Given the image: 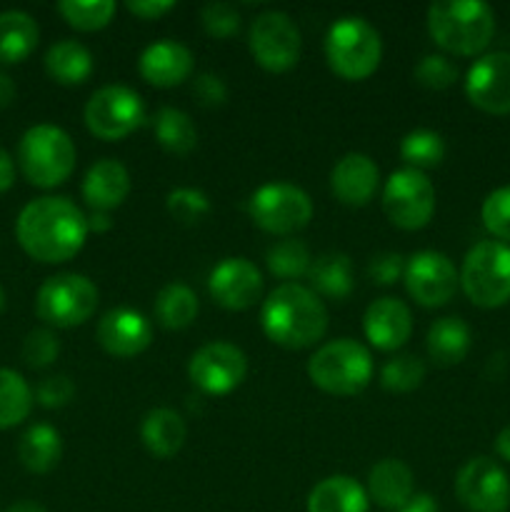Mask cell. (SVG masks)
Returning <instances> with one entry per match:
<instances>
[{"label":"cell","mask_w":510,"mask_h":512,"mask_svg":"<svg viewBox=\"0 0 510 512\" xmlns=\"http://www.w3.org/2000/svg\"><path fill=\"white\" fill-rule=\"evenodd\" d=\"M88 233V215L73 200L58 195L30 200L15 223L20 248L40 263H65L75 258Z\"/></svg>","instance_id":"cell-1"},{"label":"cell","mask_w":510,"mask_h":512,"mask_svg":"<svg viewBox=\"0 0 510 512\" xmlns=\"http://www.w3.org/2000/svg\"><path fill=\"white\" fill-rule=\"evenodd\" d=\"M260 325L275 345L303 350L325 335L328 310L310 288L300 283H283L265 298L260 308Z\"/></svg>","instance_id":"cell-2"},{"label":"cell","mask_w":510,"mask_h":512,"mask_svg":"<svg viewBox=\"0 0 510 512\" xmlns=\"http://www.w3.org/2000/svg\"><path fill=\"white\" fill-rule=\"evenodd\" d=\"M428 33L443 50L478 55L495 33V13L483 0H438L428 8Z\"/></svg>","instance_id":"cell-3"},{"label":"cell","mask_w":510,"mask_h":512,"mask_svg":"<svg viewBox=\"0 0 510 512\" xmlns=\"http://www.w3.org/2000/svg\"><path fill=\"white\" fill-rule=\"evenodd\" d=\"M325 58L333 73L345 80H363L378 70L383 58L380 33L360 15L335 20L325 35Z\"/></svg>","instance_id":"cell-4"},{"label":"cell","mask_w":510,"mask_h":512,"mask_svg":"<svg viewBox=\"0 0 510 512\" xmlns=\"http://www.w3.org/2000/svg\"><path fill=\"white\" fill-rule=\"evenodd\" d=\"M308 378L323 393L340 395V398L358 395L373 378V358L368 348L355 340H333L315 350L313 358L308 360Z\"/></svg>","instance_id":"cell-5"},{"label":"cell","mask_w":510,"mask_h":512,"mask_svg":"<svg viewBox=\"0 0 510 512\" xmlns=\"http://www.w3.org/2000/svg\"><path fill=\"white\" fill-rule=\"evenodd\" d=\"M18 163L35 188H55L75 170V145L58 125H33L20 138Z\"/></svg>","instance_id":"cell-6"},{"label":"cell","mask_w":510,"mask_h":512,"mask_svg":"<svg viewBox=\"0 0 510 512\" xmlns=\"http://www.w3.org/2000/svg\"><path fill=\"white\" fill-rule=\"evenodd\" d=\"M460 285L478 308H500L510 300V245L483 240L468 250L460 268Z\"/></svg>","instance_id":"cell-7"},{"label":"cell","mask_w":510,"mask_h":512,"mask_svg":"<svg viewBox=\"0 0 510 512\" xmlns=\"http://www.w3.org/2000/svg\"><path fill=\"white\" fill-rule=\"evenodd\" d=\"M98 288L80 273H60L45 280L35 298V313L53 328H78L98 308Z\"/></svg>","instance_id":"cell-8"},{"label":"cell","mask_w":510,"mask_h":512,"mask_svg":"<svg viewBox=\"0 0 510 512\" xmlns=\"http://www.w3.org/2000/svg\"><path fill=\"white\" fill-rule=\"evenodd\" d=\"M250 218L260 230L273 235H290L303 230L313 218V200L305 190L290 183L260 185L250 195Z\"/></svg>","instance_id":"cell-9"},{"label":"cell","mask_w":510,"mask_h":512,"mask_svg":"<svg viewBox=\"0 0 510 512\" xmlns=\"http://www.w3.org/2000/svg\"><path fill=\"white\" fill-rule=\"evenodd\" d=\"M85 125L100 140H120L143 125V98L128 85H105L85 105Z\"/></svg>","instance_id":"cell-10"},{"label":"cell","mask_w":510,"mask_h":512,"mask_svg":"<svg viewBox=\"0 0 510 512\" xmlns=\"http://www.w3.org/2000/svg\"><path fill=\"white\" fill-rule=\"evenodd\" d=\"M383 210L400 230H420L435 213V188L420 170H395L383 188Z\"/></svg>","instance_id":"cell-11"},{"label":"cell","mask_w":510,"mask_h":512,"mask_svg":"<svg viewBox=\"0 0 510 512\" xmlns=\"http://www.w3.org/2000/svg\"><path fill=\"white\" fill-rule=\"evenodd\" d=\"M248 43L258 65H263L265 70H273V73L293 68L300 58V48H303L298 25L283 10L260 13L250 25Z\"/></svg>","instance_id":"cell-12"},{"label":"cell","mask_w":510,"mask_h":512,"mask_svg":"<svg viewBox=\"0 0 510 512\" xmlns=\"http://www.w3.org/2000/svg\"><path fill=\"white\" fill-rule=\"evenodd\" d=\"M455 495L470 512H505L510 508V478L493 458H470L455 475Z\"/></svg>","instance_id":"cell-13"},{"label":"cell","mask_w":510,"mask_h":512,"mask_svg":"<svg viewBox=\"0 0 510 512\" xmlns=\"http://www.w3.org/2000/svg\"><path fill=\"white\" fill-rule=\"evenodd\" d=\"M248 373V358L233 343H208L195 350L188 363V375L205 395H228L238 388Z\"/></svg>","instance_id":"cell-14"},{"label":"cell","mask_w":510,"mask_h":512,"mask_svg":"<svg viewBox=\"0 0 510 512\" xmlns=\"http://www.w3.org/2000/svg\"><path fill=\"white\" fill-rule=\"evenodd\" d=\"M405 288L423 308H440L455 295L460 275L453 260L438 250H420L405 263Z\"/></svg>","instance_id":"cell-15"},{"label":"cell","mask_w":510,"mask_h":512,"mask_svg":"<svg viewBox=\"0 0 510 512\" xmlns=\"http://www.w3.org/2000/svg\"><path fill=\"white\" fill-rule=\"evenodd\" d=\"M465 95L475 108L493 115L510 113V53H485L465 75Z\"/></svg>","instance_id":"cell-16"},{"label":"cell","mask_w":510,"mask_h":512,"mask_svg":"<svg viewBox=\"0 0 510 512\" xmlns=\"http://www.w3.org/2000/svg\"><path fill=\"white\" fill-rule=\"evenodd\" d=\"M208 290L223 308L248 310L263 295V275L248 258H225L210 273Z\"/></svg>","instance_id":"cell-17"},{"label":"cell","mask_w":510,"mask_h":512,"mask_svg":"<svg viewBox=\"0 0 510 512\" xmlns=\"http://www.w3.org/2000/svg\"><path fill=\"white\" fill-rule=\"evenodd\" d=\"M98 343L115 358H135L153 343V328L138 310L115 308L100 318Z\"/></svg>","instance_id":"cell-18"},{"label":"cell","mask_w":510,"mask_h":512,"mask_svg":"<svg viewBox=\"0 0 510 512\" xmlns=\"http://www.w3.org/2000/svg\"><path fill=\"white\" fill-rule=\"evenodd\" d=\"M363 330L370 345L378 350H398L413 335V315L398 298H380L368 305L363 315Z\"/></svg>","instance_id":"cell-19"},{"label":"cell","mask_w":510,"mask_h":512,"mask_svg":"<svg viewBox=\"0 0 510 512\" xmlns=\"http://www.w3.org/2000/svg\"><path fill=\"white\" fill-rule=\"evenodd\" d=\"M380 170L375 160H370L363 153H348L335 163L330 173V188L333 195L345 205H368L373 195L378 193Z\"/></svg>","instance_id":"cell-20"},{"label":"cell","mask_w":510,"mask_h":512,"mask_svg":"<svg viewBox=\"0 0 510 512\" xmlns=\"http://www.w3.org/2000/svg\"><path fill=\"white\" fill-rule=\"evenodd\" d=\"M138 70L155 88H173L193 73V53L178 40H158L140 53Z\"/></svg>","instance_id":"cell-21"},{"label":"cell","mask_w":510,"mask_h":512,"mask_svg":"<svg viewBox=\"0 0 510 512\" xmlns=\"http://www.w3.org/2000/svg\"><path fill=\"white\" fill-rule=\"evenodd\" d=\"M130 193V175L125 165L115 158H103L85 173L83 198L98 213L120 208Z\"/></svg>","instance_id":"cell-22"},{"label":"cell","mask_w":510,"mask_h":512,"mask_svg":"<svg viewBox=\"0 0 510 512\" xmlns=\"http://www.w3.org/2000/svg\"><path fill=\"white\" fill-rule=\"evenodd\" d=\"M368 498L385 510H400L413 498V470L403 460H380L368 475Z\"/></svg>","instance_id":"cell-23"},{"label":"cell","mask_w":510,"mask_h":512,"mask_svg":"<svg viewBox=\"0 0 510 512\" xmlns=\"http://www.w3.org/2000/svg\"><path fill=\"white\" fill-rule=\"evenodd\" d=\"M368 490L348 475L320 480L308 495V512H368Z\"/></svg>","instance_id":"cell-24"},{"label":"cell","mask_w":510,"mask_h":512,"mask_svg":"<svg viewBox=\"0 0 510 512\" xmlns=\"http://www.w3.org/2000/svg\"><path fill=\"white\" fill-rule=\"evenodd\" d=\"M185 435L188 430H185L183 418L170 408L150 410L140 423V438L155 458H173L175 453H180Z\"/></svg>","instance_id":"cell-25"},{"label":"cell","mask_w":510,"mask_h":512,"mask_svg":"<svg viewBox=\"0 0 510 512\" xmlns=\"http://www.w3.org/2000/svg\"><path fill=\"white\" fill-rule=\"evenodd\" d=\"M425 345H428V355L435 365L440 368L458 365L470 350V328L455 315L440 318L430 325Z\"/></svg>","instance_id":"cell-26"},{"label":"cell","mask_w":510,"mask_h":512,"mask_svg":"<svg viewBox=\"0 0 510 512\" xmlns=\"http://www.w3.org/2000/svg\"><path fill=\"white\" fill-rule=\"evenodd\" d=\"M38 23L23 10L0 13V63L13 65L38 48Z\"/></svg>","instance_id":"cell-27"},{"label":"cell","mask_w":510,"mask_h":512,"mask_svg":"<svg viewBox=\"0 0 510 512\" xmlns=\"http://www.w3.org/2000/svg\"><path fill=\"white\" fill-rule=\"evenodd\" d=\"M45 70L60 85H80L93 73V55L78 40H60L45 53Z\"/></svg>","instance_id":"cell-28"},{"label":"cell","mask_w":510,"mask_h":512,"mask_svg":"<svg viewBox=\"0 0 510 512\" xmlns=\"http://www.w3.org/2000/svg\"><path fill=\"white\" fill-rule=\"evenodd\" d=\"M18 455L20 463H23L30 473H50V470L60 463L63 440H60V433L53 425L38 423L23 433L18 445Z\"/></svg>","instance_id":"cell-29"},{"label":"cell","mask_w":510,"mask_h":512,"mask_svg":"<svg viewBox=\"0 0 510 512\" xmlns=\"http://www.w3.org/2000/svg\"><path fill=\"white\" fill-rule=\"evenodd\" d=\"M310 285L325 298L343 300L353 293V265L343 253H325L308 270Z\"/></svg>","instance_id":"cell-30"},{"label":"cell","mask_w":510,"mask_h":512,"mask_svg":"<svg viewBox=\"0 0 510 512\" xmlns=\"http://www.w3.org/2000/svg\"><path fill=\"white\" fill-rule=\"evenodd\" d=\"M153 133L160 148L173 155H188L198 145V128L188 113L178 108H160L153 120Z\"/></svg>","instance_id":"cell-31"},{"label":"cell","mask_w":510,"mask_h":512,"mask_svg":"<svg viewBox=\"0 0 510 512\" xmlns=\"http://www.w3.org/2000/svg\"><path fill=\"white\" fill-rule=\"evenodd\" d=\"M198 298L183 283H170L155 298V320L168 330H183L198 318Z\"/></svg>","instance_id":"cell-32"},{"label":"cell","mask_w":510,"mask_h":512,"mask_svg":"<svg viewBox=\"0 0 510 512\" xmlns=\"http://www.w3.org/2000/svg\"><path fill=\"white\" fill-rule=\"evenodd\" d=\"M33 410V390L23 375L0 368V430L15 428Z\"/></svg>","instance_id":"cell-33"},{"label":"cell","mask_w":510,"mask_h":512,"mask_svg":"<svg viewBox=\"0 0 510 512\" xmlns=\"http://www.w3.org/2000/svg\"><path fill=\"white\" fill-rule=\"evenodd\" d=\"M400 158H403L413 170H420V173H423L425 168H435V165L443 163L445 143L435 130H410V133L400 140Z\"/></svg>","instance_id":"cell-34"},{"label":"cell","mask_w":510,"mask_h":512,"mask_svg":"<svg viewBox=\"0 0 510 512\" xmlns=\"http://www.w3.org/2000/svg\"><path fill=\"white\" fill-rule=\"evenodd\" d=\"M58 13L68 25L90 33L105 28L113 20L115 3L113 0H60Z\"/></svg>","instance_id":"cell-35"},{"label":"cell","mask_w":510,"mask_h":512,"mask_svg":"<svg viewBox=\"0 0 510 512\" xmlns=\"http://www.w3.org/2000/svg\"><path fill=\"white\" fill-rule=\"evenodd\" d=\"M310 265H313V260H310L305 243H300V240H280L268 250V270L283 280L303 278V275H308Z\"/></svg>","instance_id":"cell-36"},{"label":"cell","mask_w":510,"mask_h":512,"mask_svg":"<svg viewBox=\"0 0 510 512\" xmlns=\"http://www.w3.org/2000/svg\"><path fill=\"white\" fill-rule=\"evenodd\" d=\"M423 378L425 365L415 355H395L380 370V383L390 393H410V390L420 388Z\"/></svg>","instance_id":"cell-37"},{"label":"cell","mask_w":510,"mask_h":512,"mask_svg":"<svg viewBox=\"0 0 510 512\" xmlns=\"http://www.w3.org/2000/svg\"><path fill=\"white\" fill-rule=\"evenodd\" d=\"M165 208L173 215L178 223L193 225L198 223L203 215H208L210 200L203 190L198 188H175L170 190L168 198H165Z\"/></svg>","instance_id":"cell-38"},{"label":"cell","mask_w":510,"mask_h":512,"mask_svg":"<svg viewBox=\"0 0 510 512\" xmlns=\"http://www.w3.org/2000/svg\"><path fill=\"white\" fill-rule=\"evenodd\" d=\"M60 355V343L55 338L53 330L48 328H35L25 335L23 340V360L28 368L40 370L48 368L55 363V358Z\"/></svg>","instance_id":"cell-39"},{"label":"cell","mask_w":510,"mask_h":512,"mask_svg":"<svg viewBox=\"0 0 510 512\" xmlns=\"http://www.w3.org/2000/svg\"><path fill=\"white\" fill-rule=\"evenodd\" d=\"M483 225L488 228V233H493L495 238L510 240V185L493 190L488 198L483 200Z\"/></svg>","instance_id":"cell-40"},{"label":"cell","mask_w":510,"mask_h":512,"mask_svg":"<svg viewBox=\"0 0 510 512\" xmlns=\"http://www.w3.org/2000/svg\"><path fill=\"white\" fill-rule=\"evenodd\" d=\"M415 80L430 90H445L458 80V65L445 55H425L418 65H415Z\"/></svg>","instance_id":"cell-41"},{"label":"cell","mask_w":510,"mask_h":512,"mask_svg":"<svg viewBox=\"0 0 510 512\" xmlns=\"http://www.w3.org/2000/svg\"><path fill=\"white\" fill-rule=\"evenodd\" d=\"M200 20L213 38H230L240 28V13L235 10V5L220 3V0L205 3L200 10Z\"/></svg>","instance_id":"cell-42"},{"label":"cell","mask_w":510,"mask_h":512,"mask_svg":"<svg viewBox=\"0 0 510 512\" xmlns=\"http://www.w3.org/2000/svg\"><path fill=\"white\" fill-rule=\"evenodd\" d=\"M73 395H75V385L73 380L65 378V375H50V378H45L43 383L38 385V390H35L38 403L50 410L68 405L70 400H73Z\"/></svg>","instance_id":"cell-43"},{"label":"cell","mask_w":510,"mask_h":512,"mask_svg":"<svg viewBox=\"0 0 510 512\" xmlns=\"http://www.w3.org/2000/svg\"><path fill=\"white\" fill-rule=\"evenodd\" d=\"M405 273V260L400 253H378L370 258L368 275L375 285H393Z\"/></svg>","instance_id":"cell-44"},{"label":"cell","mask_w":510,"mask_h":512,"mask_svg":"<svg viewBox=\"0 0 510 512\" xmlns=\"http://www.w3.org/2000/svg\"><path fill=\"white\" fill-rule=\"evenodd\" d=\"M193 95L200 100V105L205 108H215V105H223L228 98V88H225L223 78L215 73H200L193 80Z\"/></svg>","instance_id":"cell-45"},{"label":"cell","mask_w":510,"mask_h":512,"mask_svg":"<svg viewBox=\"0 0 510 512\" xmlns=\"http://www.w3.org/2000/svg\"><path fill=\"white\" fill-rule=\"evenodd\" d=\"M173 0H128V10L143 20H158L168 10H173Z\"/></svg>","instance_id":"cell-46"},{"label":"cell","mask_w":510,"mask_h":512,"mask_svg":"<svg viewBox=\"0 0 510 512\" xmlns=\"http://www.w3.org/2000/svg\"><path fill=\"white\" fill-rule=\"evenodd\" d=\"M398 512H438V503L428 493H413V498L403 505Z\"/></svg>","instance_id":"cell-47"},{"label":"cell","mask_w":510,"mask_h":512,"mask_svg":"<svg viewBox=\"0 0 510 512\" xmlns=\"http://www.w3.org/2000/svg\"><path fill=\"white\" fill-rule=\"evenodd\" d=\"M13 183H15V163L13 158H10L8 150L0 148V193L13 188Z\"/></svg>","instance_id":"cell-48"},{"label":"cell","mask_w":510,"mask_h":512,"mask_svg":"<svg viewBox=\"0 0 510 512\" xmlns=\"http://www.w3.org/2000/svg\"><path fill=\"white\" fill-rule=\"evenodd\" d=\"M15 93H18V90H15L13 78H10L8 73H0V110L8 108V105L13 103Z\"/></svg>","instance_id":"cell-49"},{"label":"cell","mask_w":510,"mask_h":512,"mask_svg":"<svg viewBox=\"0 0 510 512\" xmlns=\"http://www.w3.org/2000/svg\"><path fill=\"white\" fill-rule=\"evenodd\" d=\"M113 228V223H110L108 213H98V210H93V213L88 215V230H95V233H105V230Z\"/></svg>","instance_id":"cell-50"},{"label":"cell","mask_w":510,"mask_h":512,"mask_svg":"<svg viewBox=\"0 0 510 512\" xmlns=\"http://www.w3.org/2000/svg\"><path fill=\"white\" fill-rule=\"evenodd\" d=\"M495 450H498L500 458L510 463V425L498 433V438H495Z\"/></svg>","instance_id":"cell-51"},{"label":"cell","mask_w":510,"mask_h":512,"mask_svg":"<svg viewBox=\"0 0 510 512\" xmlns=\"http://www.w3.org/2000/svg\"><path fill=\"white\" fill-rule=\"evenodd\" d=\"M8 512H48L40 503H33V500H20V503L10 505Z\"/></svg>","instance_id":"cell-52"},{"label":"cell","mask_w":510,"mask_h":512,"mask_svg":"<svg viewBox=\"0 0 510 512\" xmlns=\"http://www.w3.org/2000/svg\"><path fill=\"white\" fill-rule=\"evenodd\" d=\"M3 308H5V293L3 288H0V313H3Z\"/></svg>","instance_id":"cell-53"}]
</instances>
